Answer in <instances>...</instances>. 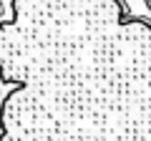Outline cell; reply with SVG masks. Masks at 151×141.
<instances>
[{
    "label": "cell",
    "instance_id": "6da1fadb",
    "mask_svg": "<svg viewBox=\"0 0 151 141\" xmlns=\"http://www.w3.org/2000/svg\"><path fill=\"white\" fill-rule=\"evenodd\" d=\"M0 23V141H151V23L121 0H13Z\"/></svg>",
    "mask_w": 151,
    "mask_h": 141
}]
</instances>
